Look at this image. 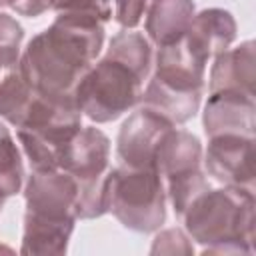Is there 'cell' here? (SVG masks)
<instances>
[{
	"instance_id": "obj_10",
	"label": "cell",
	"mask_w": 256,
	"mask_h": 256,
	"mask_svg": "<svg viewBox=\"0 0 256 256\" xmlns=\"http://www.w3.org/2000/svg\"><path fill=\"white\" fill-rule=\"evenodd\" d=\"M172 126V122L146 106L134 110L118 132L116 152L120 162L128 168H156L158 146Z\"/></svg>"
},
{
	"instance_id": "obj_23",
	"label": "cell",
	"mask_w": 256,
	"mask_h": 256,
	"mask_svg": "<svg viewBox=\"0 0 256 256\" xmlns=\"http://www.w3.org/2000/svg\"><path fill=\"white\" fill-rule=\"evenodd\" d=\"M2 204H4V196L0 194V210H2Z\"/></svg>"
},
{
	"instance_id": "obj_8",
	"label": "cell",
	"mask_w": 256,
	"mask_h": 256,
	"mask_svg": "<svg viewBox=\"0 0 256 256\" xmlns=\"http://www.w3.org/2000/svg\"><path fill=\"white\" fill-rule=\"evenodd\" d=\"M58 168L76 184V216L92 220L106 214L104 188L110 174V140L94 126H82L62 152Z\"/></svg>"
},
{
	"instance_id": "obj_20",
	"label": "cell",
	"mask_w": 256,
	"mask_h": 256,
	"mask_svg": "<svg viewBox=\"0 0 256 256\" xmlns=\"http://www.w3.org/2000/svg\"><path fill=\"white\" fill-rule=\"evenodd\" d=\"M152 0H114V18L122 28H136Z\"/></svg>"
},
{
	"instance_id": "obj_17",
	"label": "cell",
	"mask_w": 256,
	"mask_h": 256,
	"mask_svg": "<svg viewBox=\"0 0 256 256\" xmlns=\"http://www.w3.org/2000/svg\"><path fill=\"white\" fill-rule=\"evenodd\" d=\"M24 182V164L10 130L0 122V194L10 198L20 192Z\"/></svg>"
},
{
	"instance_id": "obj_15",
	"label": "cell",
	"mask_w": 256,
	"mask_h": 256,
	"mask_svg": "<svg viewBox=\"0 0 256 256\" xmlns=\"http://www.w3.org/2000/svg\"><path fill=\"white\" fill-rule=\"evenodd\" d=\"M254 42L246 40L236 48H228L214 56V64L210 68L208 92H240L246 96H254Z\"/></svg>"
},
{
	"instance_id": "obj_19",
	"label": "cell",
	"mask_w": 256,
	"mask_h": 256,
	"mask_svg": "<svg viewBox=\"0 0 256 256\" xmlns=\"http://www.w3.org/2000/svg\"><path fill=\"white\" fill-rule=\"evenodd\" d=\"M152 254H192L194 248L192 244L188 242V236L178 230V228H168V230H162L156 238H154V244L150 248Z\"/></svg>"
},
{
	"instance_id": "obj_5",
	"label": "cell",
	"mask_w": 256,
	"mask_h": 256,
	"mask_svg": "<svg viewBox=\"0 0 256 256\" xmlns=\"http://www.w3.org/2000/svg\"><path fill=\"white\" fill-rule=\"evenodd\" d=\"M206 66L198 64L176 40L160 46L156 70L142 90V106L154 110L174 126L188 122L200 108Z\"/></svg>"
},
{
	"instance_id": "obj_21",
	"label": "cell",
	"mask_w": 256,
	"mask_h": 256,
	"mask_svg": "<svg viewBox=\"0 0 256 256\" xmlns=\"http://www.w3.org/2000/svg\"><path fill=\"white\" fill-rule=\"evenodd\" d=\"M24 30L16 22V18L0 12V46H20Z\"/></svg>"
},
{
	"instance_id": "obj_11",
	"label": "cell",
	"mask_w": 256,
	"mask_h": 256,
	"mask_svg": "<svg viewBox=\"0 0 256 256\" xmlns=\"http://www.w3.org/2000/svg\"><path fill=\"white\" fill-rule=\"evenodd\" d=\"M204 162L216 182L254 192V136H210Z\"/></svg>"
},
{
	"instance_id": "obj_13",
	"label": "cell",
	"mask_w": 256,
	"mask_h": 256,
	"mask_svg": "<svg viewBox=\"0 0 256 256\" xmlns=\"http://www.w3.org/2000/svg\"><path fill=\"white\" fill-rule=\"evenodd\" d=\"M254 96L240 92H208V102L202 112L206 136L242 134L254 136Z\"/></svg>"
},
{
	"instance_id": "obj_16",
	"label": "cell",
	"mask_w": 256,
	"mask_h": 256,
	"mask_svg": "<svg viewBox=\"0 0 256 256\" xmlns=\"http://www.w3.org/2000/svg\"><path fill=\"white\" fill-rule=\"evenodd\" d=\"M192 0H152L146 10V34L160 48L180 40L194 18Z\"/></svg>"
},
{
	"instance_id": "obj_3",
	"label": "cell",
	"mask_w": 256,
	"mask_h": 256,
	"mask_svg": "<svg viewBox=\"0 0 256 256\" xmlns=\"http://www.w3.org/2000/svg\"><path fill=\"white\" fill-rule=\"evenodd\" d=\"M26 214L20 254H66L76 216V184L58 170H34L24 186Z\"/></svg>"
},
{
	"instance_id": "obj_18",
	"label": "cell",
	"mask_w": 256,
	"mask_h": 256,
	"mask_svg": "<svg viewBox=\"0 0 256 256\" xmlns=\"http://www.w3.org/2000/svg\"><path fill=\"white\" fill-rule=\"evenodd\" d=\"M48 8L56 10L58 14L64 12H86L102 18L108 22L112 18L110 0H48Z\"/></svg>"
},
{
	"instance_id": "obj_1",
	"label": "cell",
	"mask_w": 256,
	"mask_h": 256,
	"mask_svg": "<svg viewBox=\"0 0 256 256\" xmlns=\"http://www.w3.org/2000/svg\"><path fill=\"white\" fill-rule=\"evenodd\" d=\"M104 24L102 18L86 12L58 14L20 54L32 88L54 100H74V88L102 50Z\"/></svg>"
},
{
	"instance_id": "obj_14",
	"label": "cell",
	"mask_w": 256,
	"mask_h": 256,
	"mask_svg": "<svg viewBox=\"0 0 256 256\" xmlns=\"http://www.w3.org/2000/svg\"><path fill=\"white\" fill-rule=\"evenodd\" d=\"M34 98L36 90L22 70L20 46H0V116L18 126Z\"/></svg>"
},
{
	"instance_id": "obj_12",
	"label": "cell",
	"mask_w": 256,
	"mask_h": 256,
	"mask_svg": "<svg viewBox=\"0 0 256 256\" xmlns=\"http://www.w3.org/2000/svg\"><path fill=\"white\" fill-rule=\"evenodd\" d=\"M234 38H236L234 16L224 8H206L194 14L180 42L192 60L206 66L208 60L228 50Z\"/></svg>"
},
{
	"instance_id": "obj_2",
	"label": "cell",
	"mask_w": 256,
	"mask_h": 256,
	"mask_svg": "<svg viewBox=\"0 0 256 256\" xmlns=\"http://www.w3.org/2000/svg\"><path fill=\"white\" fill-rule=\"evenodd\" d=\"M152 66V46L140 32H118L106 54L74 88V100L96 124L112 122L140 102Z\"/></svg>"
},
{
	"instance_id": "obj_7",
	"label": "cell",
	"mask_w": 256,
	"mask_h": 256,
	"mask_svg": "<svg viewBox=\"0 0 256 256\" xmlns=\"http://www.w3.org/2000/svg\"><path fill=\"white\" fill-rule=\"evenodd\" d=\"M106 212L134 232H154L166 220V190L156 168H112L104 188Z\"/></svg>"
},
{
	"instance_id": "obj_9",
	"label": "cell",
	"mask_w": 256,
	"mask_h": 256,
	"mask_svg": "<svg viewBox=\"0 0 256 256\" xmlns=\"http://www.w3.org/2000/svg\"><path fill=\"white\" fill-rule=\"evenodd\" d=\"M156 170L166 180V196L182 216L186 206L210 184L202 172V144L188 130L172 126L156 152Z\"/></svg>"
},
{
	"instance_id": "obj_4",
	"label": "cell",
	"mask_w": 256,
	"mask_h": 256,
	"mask_svg": "<svg viewBox=\"0 0 256 256\" xmlns=\"http://www.w3.org/2000/svg\"><path fill=\"white\" fill-rule=\"evenodd\" d=\"M186 232L202 254L254 252V192L246 188H206L182 212Z\"/></svg>"
},
{
	"instance_id": "obj_22",
	"label": "cell",
	"mask_w": 256,
	"mask_h": 256,
	"mask_svg": "<svg viewBox=\"0 0 256 256\" xmlns=\"http://www.w3.org/2000/svg\"><path fill=\"white\" fill-rule=\"evenodd\" d=\"M0 6L10 8L22 16L36 18L48 10V0H0Z\"/></svg>"
},
{
	"instance_id": "obj_6",
	"label": "cell",
	"mask_w": 256,
	"mask_h": 256,
	"mask_svg": "<svg viewBox=\"0 0 256 256\" xmlns=\"http://www.w3.org/2000/svg\"><path fill=\"white\" fill-rule=\"evenodd\" d=\"M80 128L82 112L74 100H54L36 92L16 134L32 170H58L62 152Z\"/></svg>"
}]
</instances>
